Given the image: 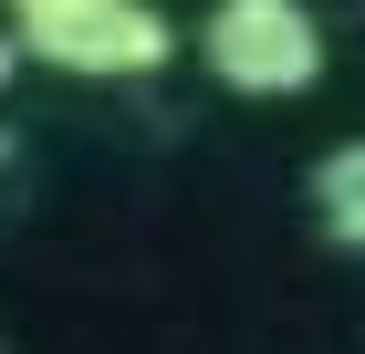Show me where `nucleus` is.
I'll return each mask as SVG.
<instances>
[{
	"label": "nucleus",
	"instance_id": "obj_1",
	"mask_svg": "<svg viewBox=\"0 0 365 354\" xmlns=\"http://www.w3.org/2000/svg\"><path fill=\"white\" fill-rule=\"evenodd\" d=\"M0 21H11V42L31 63L84 73V83H146L188 42L157 0H0Z\"/></svg>",
	"mask_w": 365,
	"mask_h": 354
},
{
	"label": "nucleus",
	"instance_id": "obj_2",
	"mask_svg": "<svg viewBox=\"0 0 365 354\" xmlns=\"http://www.w3.org/2000/svg\"><path fill=\"white\" fill-rule=\"evenodd\" d=\"M198 63L240 105H292V94L324 83L334 42H324V11L313 0H209L198 11Z\"/></svg>",
	"mask_w": 365,
	"mask_h": 354
},
{
	"label": "nucleus",
	"instance_id": "obj_3",
	"mask_svg": "<svg viewBox=\"0 0 365 354\" xmlns=\"http://www.w3.org/2000/svg\"><path fill=\"white\" fill-rule=\"evenodd\" d=\"M303 198H313V229H324L344 261H365V136H334V146H324L313 177H303Z\"/></svg>",
	"mask_w": 365,
	"mask_h": 354
}]
</instances>
